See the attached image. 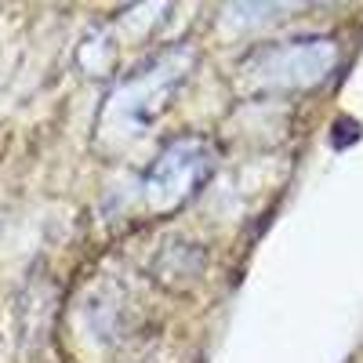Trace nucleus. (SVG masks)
I'll list each match as a JSON object with an SVG mask.
<instances>
[{
    "label": "nucleus",
    "mask_w": 363,
    "mask_h": 363,
    "mask_svg": "<svg viewBox=\"0 0 363 363\" xmlns=\"http://www.w3.org/2000/svg\"><path fill=\"white\" fill-rule=\"evenodd\" d=\"M342 51L330 37H301V40H280L255 51L244 73L258 87L269 91H306L323 84L330 73L338 69Z\"/></svg>",
    "instance_id": "f257e3e1"
},
{
    "label": "nucleus",
    "mask_w": 363,
    "mask_h": 363,
    "mask_svg": "<svg viewBox=\"0 0 363 363\" xmlns=\"http://www.w3.org/2000/svg\"><path fill=\"white\" fill-rule=\"evenodd\" d=\"M189 62H193V51L174 48V51L160 55L149 69L131 77L128 84H120L109 99V109H106V128L116 131V135H135L145 120L164 106L171 87L186 77Z\"/></svg>",
    "instance_id": "f03ea898"
},
{
    "label": "nucleus",
    "mask_w": 363,
    "mask_h": 363,
    "mask_svg": "<svg viewBox=\"0 0 363 363\" xmlns=\"http://www.w3.org/2000/svg\"><path fill=\"white\" fill-rule=\"evenodd\" d=\"M215 167V149L203 138H178L157 157L153 171L145 174V203L153 211H171L189 200L200 182Z\"/></svg>",
    "instance_id": "7ed1b4c3"
}]
</instances>
